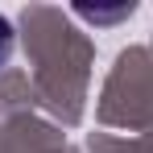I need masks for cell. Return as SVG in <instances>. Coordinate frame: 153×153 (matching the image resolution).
<instances>
[{
	"label": "cell",
	"instance_id": "cell-1",
	"mask_svg": "<svg viewBox=\"0 0 153 153\" xmlns=\"http://www.w3.org/2000/svg\"><path fill=\"white\" fill-rule=\"evenodd\" d=\"M13 46H17V33H13V21H8V17H0V71L8 66V58H13Z\"/></svg>",
	"mask_w": 153,
	"mask_h": 153
}]
</instances>
